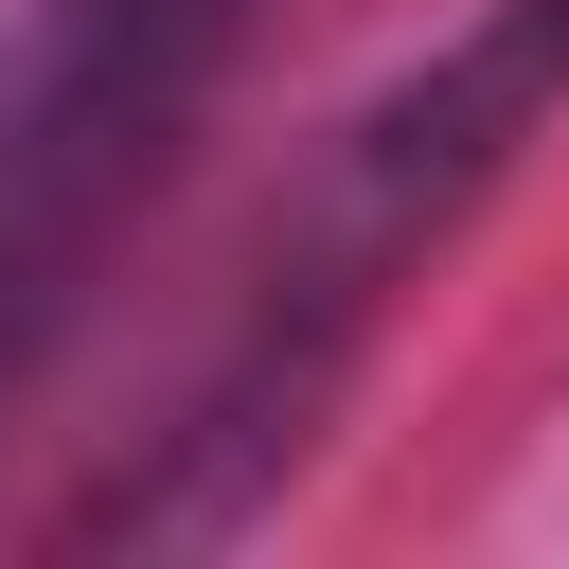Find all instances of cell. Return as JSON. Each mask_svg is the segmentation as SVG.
Returning a JSON list of instances; mask_svg holds the SVG:
<instances>
[{
    "instance_id": "cell-1",
    "label": "cell",
    "mask_w": 569,
    "mask_h": 569,
    "mask_svg": "<svg viewBox=\"0 0 569 569\" xmlns=\"http://www.w3.org/2000/svg\"><path fill=\"white\" fill-rule=\"evenodd\" d=\"M551 107H569V0H480L427 71H391V89L320 142V178H302V213H284V249H267V284H249V320H231V373L196 391L178 462L124 480V498H89V533H231V516L267 498V462H302V409L338 391V356H356L373 302L409 284V249L462 231Z\"/></svg>"
},
{
    "instance_id": "cell-2",
    "label": "cell",
    "mask_w": 569,
    "mask_h": 569,
    "mask_svg": "<svg viewBox=\"0 0 569 569\" xmlns=\"http://www.w3.org/2000/svg\"><path fill=\"white\" fill-rule=\"evenodd\" d=\"M231 53H249V0H36L18 107H0V409L53 373L124 196L178 160Z\"/></svg>"
}]
</instances>
